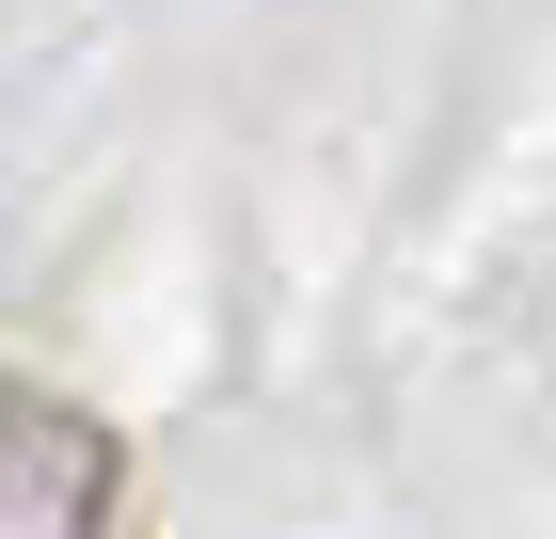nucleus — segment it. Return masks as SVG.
Segmentation results:
<instances>
[{"instance_id": "1", "label": "nucleus", "mask_w": 556, "mask_h": 539, "mask_svg": "<svg viewBox=\"0 0 556 539\" xmlns=\"http://www.w3.org/2000/svg\"><path fill=\"white\" fill-rule=\"evenodd\" d=\"M112 524V428L64 397H0V539H96Z\"/></svg>"}]
</instances>
